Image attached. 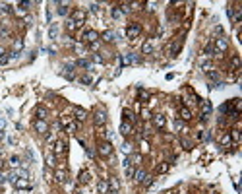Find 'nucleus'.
Segmentation results:
<instances>
[{"label":"nucleus","instance_id":"11","mask_svg":"<svg viewBox=\"0 0 242 194\" xmlns=\"http://www.w3.org/2000/svg\"><path fill=\"white\" fill-rule=\"evenodd\" d=\"M153 124H155L157 128H165V124H167L165 114H155V117H153Z\"/></svg>","mask_w":242,"mask_h":194},{"label":"nucleus","instance_id":"18","mask_svg":"<svg viewBox=\"0 0 242 194\" xmlns=\"http://www.w3.org/2000/svg\"><path fill=\"white\" fill-rule=\"evenodd\" d=\"M35 114H37V120H45L47 119V109H45V107H37Z\"/></svg>","mask_w":242,"mask_h":194},{"label":"nucleus","instance_id":"14","mask_svg":"<svg viewBox=\"0 0 242 194\" xmlns=\"http://www.w3.org/2000/svg\"><path fill=\"white\" fill-rule=\"evenodd\" d=\"M192 119V111L188 107H180V120H190Z\"/></svg>","mask_w":242,"mask_h":194},{"label":"nucleus","instance_id":"46","mask_svg":"<svg viewBox=\"0 0 242 194\" xmlns=\"http://www.w3.org/2000/svg\"><path fill=\"white\" fill-rule=\"evenodd\" d=\"M85 152H87V155H89V157H93V155H95V153H93V149H91V148H85Z\"/></svg>","mask_w":242,"mask_h":194},{"label":"nucleus","instance_id":"36","mask_svg":"<svg viewBox=\"0 0 242 194\" xmlns=\"http://www.w3.org/2000/svg\"><path fill=\"white\" fill-rule=\"evenodd\" d=\"M10 165H12V167H18V165H19V157L18 155H12L10 157Z\"/></svg>","mask_w":242,"mask_h":194},{"label":"nucleus","instance_id":"30","mask_svg":"<svg viewBox=\"0 0 242 194\" xmlns=\"http://www.w3.org/2000/svg\"><path fill=\"white\" fill-rule=\"evenodd\" d=\"M47 165H49V167H54V165H56V157L53 153H47Z\"/></svg>","mask_w":242,"mask_h":194},{"label":"nucleus","instance_id":"8","mask_svg":"<svg viewBox=\"0 0 242 194\" xmlns=\"http://www.w3.org/2000/svg\"><path fill=\"white\" fill-rule=\"evenodd\" d=\"M54 153L56 155H64L66 153V142H62V140L54 142Z\"/></svg>","mask_w":242,"mask_h":194},{"label":"nucleus","instance_id":"20","mask_svg":"<svg viewBox=\"0 0 242 194\" xmlns=\"http://www.w3.org/2000/svg\"><path fill=\"white\" fill-rule=\"evenodd\" d=\"M231 142H234V144H238L240 142V130H238V128H234V130H231Z\"/></svg>","mask_w":242,"mask_h":194},{"label":"nucleus","instance_id":"12","mask_svg":"<svg viewBox=\"0 0 242 194\" xmlns=\"http://www.w3.org/2000/svg\"><path fill=\"white\" fill-rule=\"evenodd\" d=\"M136 62H140V58H138L136 54H132V53L122 56V64H136Z\"/></svg>","mask_w":242,"mask_h":194},{"label":"nucleus","instance_id":"5","mask_svg":"<svg viewBox=\"0 0 242 194\" xmlns=\"http://www.w3.org/2000/svg\"><path fill=\"white\" fill-rule=\"evenodd\" d=\"M83 41H87V43H97V39H99V33L95 31V29H87L85 33H83V37H82Z\"/></svg>","mask_w":242,"mask_h":194},{"label":"nucleus","instance_id":"40","mask_svg":"<svg viewBox=\"0 0 242 194\" xmlns=\"http://www.w3.org/2000/svg\"><path fill=\"white\" fill-rule=\"evenodd\" d=\"M167 169H168V165L167 163H161L159 167H157V173H167Z\"/></svg>","mask_w":242,"mask_h":194},{"label":"nucleus","instance_id":"38","mask_svg":"<svg viewBox=\"0 0 242 194\" xmlns=\"http://www.w3.org/2000/svg\"><path fill=\"white\" fill-rule=\"evenodd\" d=\"M8 62H10V54H6V53L0 54V64H8Z\"/></svg>","mask_w":242,"mask_h":194},{"label":"nucleus","instance_id":"22","mask_svg":"<svg viewBox=\"0 0 242 194\" xmlns=\"http://www.w3.org/2000/svg\"><path fill=\"white\" fill-rule=\"evenodd\" d=\"M111 14H113V18H114V19H120V18L124 16L122 10H120V6H114V8L111 10Z\"/></svg>","mask_w":242,"mask_h":194},{"label":"nucleus","instance_id":"37","mask_svg":"<svg viewBox=\"0 0 242 194\" xmlns=\"http://www.w3.org/2000/svg\"><path fill=\"white\" fill-rule=\"evenodd\" d=\"M89 10H91V12H93V14H101V6H99V4H95V2H93V4H91V6H89Z\"/></svg>","mask_w":242,"mask_h":194},{"label":"nucleus","instance_id":"47","mask_svg":"<svg viewBox=\"0 0 242 194\" xmlns=\"http://www.w3.org/2000/svg\"><path fill=\"white\" fill-rule=\"evenodd\" d=\"M108 194H118V190H108Z\"/></svg>","mask_w":242,"mask_h":194},{"label":"nucleus","instance_id":"4","mask_svg":"<svg viewBox=\"0 0 242 194\" xmlns=\"http://www.w3.org/2000/svg\"><path fill=\"white\" fill-rule=\"evenodd\" d=\"M72 21H76V24L82 27V24H83V19H85V12L83 10H74L72 12V18H70Z\"/></svg>","mask_w":242,"mask_h":194},{"label":"nucleus","instance_id":"7","mask_svg":"<svg viewBox=\"0 0 242 194\" xmlns=\"http://www.w3.org/2000/svg\"><path fill=\"white\" fill-rule=\"evenodd\" d=\"M93 120H95V124H97V126H103V124L107 123L105 111H97V113H95V117H93Z\"/></svg>","mask_w":242,"mask_h":194},{"label":"nucleus","instance_id":"43","mask_svg":"<svg viewBox=\"0 0 242 194\" xmlns=\"http://www.w3.org/2000/svg\"><path fill=\"white\" fill-rule=\"evenodd\" d=\"M93 62L101 64V62H103V56H101V54H93Z\"/></svg>","mask_w":242,"mask_h":194},{"label":"nucleus","instance_id":"48","mask_svg":"<svg viewBox=\"0 0 242 194\" xmlns=\"http://www.w3.org/2000/svg\"><path fill=\"white\" fill-rule=\"evenodd\" d=\"M16 194H27V192H21V190H18V192H16Z\"/></svg>","mask_w":242,"mask_h":194},{"label":"nucleus","instance_id":"24","mask_svg":"<svg viewBox=\"0 0 242 194\" xmlns=\"http://www.w3.org/2000/svg\"><path fill=\"white\" fill-rule=\"evenodd\" d=\"M18 186V188H29V183H27V179H18L16 183H14Z\"/></svg>","mask_w":242,"mask_h":194},{"label":"nucleus","instance_id":"39","mask_svg":"<svg viewBox=\"0 0 242 194\" xmlns=\"http://www.w3.org/2000/svg\"><path fill=\"white\" fill-rule=\"evenodd\" d=\"M221 144H223V146H229V144H231V136H229V134H223Z\"/></svg>","mask_w":242,"mask_h":194},{"label":"nucleus","instance_id":"28","mask_svg":"<svg viewBox=\"0 0 242 194\" xmlns=\"http://www.w3.org/2000/svg\"><path fill=\"white\" fill-rule=\"evenodd\" d=\"M238 66H240V58H238V56H232V58H231V68H232L234 72H236V70H238Z\"/></svg>","mask_w":242,"mask_h":194},{"label":"nucleus","instance_id":"2","mask_svg":"<svg viewBox=\"0 0 242 194\" xmlns=\"http://www.w3.org/2000/svg\"><path fill=\"white\" fill-rule=\"evenodd\" d=\"M227 47H229V43H227V39L225 37H219V39H215V53H217V56H221V53H225L227 51Z\"/></svg>","mask_w":242,"mask_h":194},{"label":"nucleus","instance_id":"45","mask_svg":"<svg viewBox=\"0 0 242 194\" xmlns=\"http://www.w3.org/2000/svg\"><path fill=\"white\" fill-rule=\"evenodd\" d=\"M16 14H18V16H25V10H23V8H18Z\"/></svg>","mask_w":242,"mask_h":194},{"label":"nucleus","instance_id":"29","mask_svg":"<svg viewBox=\"0 0 242 194\" xmlns=\"http://www.w3.org/2000/svg\"><path fill=\"white\" fill-rule=\"evenodd\" d=\"M8 35H10L8 25H6V24H0V37H8Z\"/></svg>","mask_w":242,"mask_h":194},{"label":"nucleus","instance_id":"42","mask_svg":"<svg viewBox=\"0 0 242 194\" xmlns=\"http://www.w3.org/2000/svg\"><path fill=\"white\" fill-rule=\"evenodd\" d=\"M122 152L124 153H130L132 152V146H130V144H122Z\"/></svg>","mask_w":242,"mask_h":194},{"label":"nucleus","instance_id":"10","mask_svg":"<svg viewBox=\"0 0 242 194\" xmlns=\"http://www.w3.org/2000/svg\"><path fill=\"white\" fill-rule=\"evenodd\" d=\"M132 132H134V128H132V124L128 123V120H124V123L120 124V134H122V136H130Z\"/></svg>","mask_w":242,"mask_h":194},{"label":"nucleus","instance_id":"49","mask_svg":"<svg viewBox=\"0 0 242 194\" xmlns=\"http://www.w3.org/2000/svg\"><path fill=\"white\" fill-rule=\"evenodd\" d=\"M0 54H4V49L2 47H0Z\"/></svg>","mask_w":242,"mask_h":194},{"label":"nucleus","instance_id":"17","mask_svg":"<svg viewBox=\"0 0 242 194\" xmlns=\"http://www.w3.org/2000/svg\"><path fill=\"white\" fill-rule=\"evenodd\" d=\"M142 53L143 54H151L153 53V41H145L142 45Z\"/></svg>","mask_w":242,"mask_h":194},{"label":"nucleus","instance_id":"6","mask_svg":"<svg viewBox=\"0 0 242 194\" xmlns=\"http://www.w3.org/2000/svg\"><path fill=\"white\" fill-rule=\"evenodd\" d=\"M200 105H202V120H207L209 113H211V103L209 101H200Z\"/></svg>","mask_w":242,"mask_h":194},{"label":"nucleus","instance_id":"9","mask_svg":"<svg viewBox=\"0 0 242 194\" xmlns=\"http://www.w3.org/2000/svg\"><path fill=\"white\" fill-rule=\"evenodd\" d=\"M35 130H37L39 134H47L49 132V124L45 123V120H35Z\"/></svg>","mask_w":242,"mask_h":194},{"label":"nucleus","instance_id":"13","mask_svg":"<svg viewBox=\"0 0 242 194\" xmlns=\"http://www.w3.org/2000/svg\"><path fill=\"white\" fill-rule=\"evenodd\" d=\"M97 190H99V194H108V190H111V186H108V181H99Z\"/></svg>","mask_w":242,"mask_h":194},{"label":"nucleus","instance_id":"15","mask_svg":"<svg viewBox=\"0 0 242 194\" xmlns=\"http://www.w3.org/2000/svg\"><path fill=\"white\" fill-rule=\"evenodd\" d=\"M101 37H103V41H107V43H113V41H116V33L108 29V31H105V33H103Z\"/></svg>","mask_w":242,"mask_h":194},{"label":"nucleus","instance_id":"44","mask_svg":"<svg viewBox=\"0 0 242 194\" xmlns=\"http://www.w3.org/2000/svg\"><path fill=\"white\" fill-rule=\"evenodd\" d=\"M79 82H82V84H91V78H89V76H83Z\"/></svg>","mask_w":242,"mask_h":194},{"label":"nucleus","instance_id":"50","mask_svg":"<svg viewBox=\"0 0 242 194\" xmlns=\"http://www.w3.org/2000/svg\"><path fill=\"white\" fill-rule=\"evenodd\" d=\"M2 167H4V163H2V161H0V169H2Z\"/></svg>","mask_w":242,"mask_h":194},{"label":"nucleus","instance_id":"32","mask_svg":"<svg viewBox=\"0 0 242 194\" xmlns=\"http://www.w3.org/2000/svg\"><path fill=\"white\" fill-rule=\"evenodd\" d=\"M85 114H87V113H85L83 109H76V119L79 120V123H82V120H85Z\"/></svg>","mask_w":242,"mask_h":194},{"label":"nucleus","instance_id":"19","mask_svg":"<svg viewBox=\"0 0 242 194\" xmlns=\"http://www.w3.org/2000/svg\"><path fill=\"white\" fill-rule=\"evenodd\" d=\"M145 177H147V175H145V171H143V169H138L136 173H134V179H136L138 183H143V181H145Z\"/></svg>","mask_w":242,"mask_h":194},{"label":"nucleus","instance_id":"41","mask_svg":"<svg viewBox=\"0 0 242 194\" xmlns=\"http://www.w3.org/2000/svg\"><path fill=\"white\" fill-rule=\"evenodd\" d=\"M174 126L178 128V130H182V128H184V120H180V119H176L174 120Z\"/></svg>","mask_w":242,"mask_h":194},{"label":"nucleus","instance_id":"3","mask_svg":"<svg viewBox=\"0 0 242 194\" xmlns=\"http://www.w3.org/2000/svg\"><path fill=\"white\" fill-rule=\"evenodd\" d=\"M111 153H113V144H111V142H103V144H99V155L108 157Z\"/></svg>","mask_w":242,"mask_h":194},{"label":"nucleus","instance_id":"35","mask_svg":"<svg viewBox=\"0 0 242 194\" xmlns=\"http://www.w3.org/2000/svg\"><path fill=\"white\" fill-rule=\"evenodd\" d=\"M66 27H68V29H70V31H74V29H78V27H79V25L76 24V21H72V19H68V21H66Z\"/></svg>","mask_w":242,"mask_h":194},{"label":"nucleus","instance_id":"27","mask_svg":"<svg viewBox=\"0 0 242 194\" xmlns=\"http://www.w3.org/2000/svg\"><path fill=\"white\" fill-rule=\"evenodd\" d=\"M76 66H79V68H91V62L85 60V58H79V60L76 62Z\"/></svg>","mask_w":242,"mask_h":194},{"label":"nucleus","instance_id":"25","mask_svg":"<svg viewBox=\"0 0 242 194\" xmlns=\"http://www.w3.org/2000/svg\"><path fill=\"white\" fill-rule=\"evenodd\" d=\"M23 49V39H16L14 41V53H19Z\"/></svg>","mask_w":242,"mask_h":194},{"label":"nucleus","instance_id":"33","mask_svg":"<svg viewBox=\"0 0 242 194\" xmlns=\"http://www.w3.org/2000/svg\"><path fill=\"white\" fill-rule=\"evenodd\" d=\"M49 35H50V39H54L56 37V35H58V25H50V31H49Z\"/></svg>","mask_w":242,"mask_h":194},{"label":"nucleus","instance_id":"16","mask_svg":"<svg viewBox=\"0 0 242 194\" xmlns=\"http://www.w3.org/2000/svg\"><path fill=\"white\" fill-rule=\"evenodd\" d=\"M89 181H91V175L87 173V171H82V173H79V179H78V183H79V184H87Z\"/></svg>","mask_w":242,"mask_h":194},{"label":"nucleus","instance_id":"26","mask_svg":"<svg viewBox=\"0 0 242 194\" xmlns=\"http://www.w3.org/2000/svg\"><path fill=\"white\" fill-rule=\"evenodd\" d=\"M72 123H74V120H72V117H68V114H64V117L60 119V124H62V126H66V128H68Z\"/></svg>","mask_w":242,"mask_h":194},{"label":"nucleus","instance_id":"23","mask_svg":"<svg viewBox=\"0 0 242 194\" xmlns=\"http://www.w3.org/2000/svg\"><path fill=\"white\" fill-rule=\"evenodd\" d=\"M108 186H111L113 190H118V188H120V183H118V179H116V177H111V181H108Z\"/></svg>","mask_w":242,"mask_h":194},{"label":"nucleus","instance_id":"34","mask_svg":"<svg viewBox=\"0 0 242 194\" xmlns=\"http://www.w3.org/2000/svg\"><path fill=\"white\" fill-rule=\"evenodd\" d=\"M74 49H76V53H78V54H82V56L85 54V49H83V45H82V43H76V45H74Z\"/></svg>","mask_w":242,"mask_h":194},{"label":"nucleus","instance_id":"31","mask_svg":"<svg viewBox=\"0 0 242 194\" xmlns=\"http://www.w3.org/2000/svg\"><path fill=\"white\" fill-rule=\"evenodd\" d=\"M58 6H60V8H58V14H60V16H66V14H68V8H66V2H58Z\"/></svg>","mask_w":242,"mask_h":194},{"label":"nucleus","instance_id":"1","mask_svg":"<svg viewBox=\"0 0 242 194\" xmlns=\"http://www.w3.org/2000/svg\"><path fill=\"white\" fill-rule=\"evenodd\" d=\"M140 33H142V25L140 24H132V25H128V29H126V37L128 39H136Z\"/></svg>","mask_w":242,"mask_h":194},{"label":"nucleus","instance_id":"21","mask_svg":"<svg viewBox=\"0 0 242 194\" xmlns=\"http://www.w3.org/2000/svg\"><path fill=\"white\" fill-rule=\"evenodd\" d=\"M54 179H56L58 183H64V181H66V171H64V169H58L56 173H54Z\"/></svg>","mask_w":242,"mask_h":194}]
</instances>
